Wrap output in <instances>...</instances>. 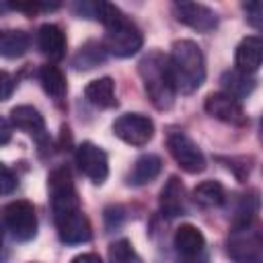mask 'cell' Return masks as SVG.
<instances>
[{"instance_id": "3957f363", "label": "cell", "mask_w": 263, "mask_h": 263, "mask_svg": "<svg viewBox=\"0 0 263 263\" xmlns=\"http://www.w3.org/2000/svg\"><path fill=\"white\" fill-rule=\"evenodd\" d=\"M228 255L236 263H261L263 240L255 220L232 226V232L228 236Z\"/></svg>"}, {"instance_id": "f546056e", "label": "cell", "mask_w": 263, "mask_h": 263, "mask_svg": "<svg viewBox=\"0 0 263 263\" xmlns=\"http://www.w3.org/2000/svg\"><path fill=\"white\" fill-rule=\"evenodd\" d=\"M72 263H103V261H101V257L95 255V253H82V255H76V257L72 259Z\"/></svg>"}, {"instance_id": "1f68e13d", "label": "cell", "mask_w": 263, "mask_h": 263, "mask_svg": "<svg viewBox=\"0 0 263 263\" xmlns=\"http://www.w3.org/2000/svg\"><path fill=\"white\" fill-rule=\"evenodd\" d=\"M6 10H10L8 4H2V2H0V12H6Z\"/></svg>"}, {"instance_id": "ba28073f", "label": "cell", "mask_w": 263, "mask_h": 263, "mask_svg": "<svg viewBox=\"0 0 263 263\" xmlns=\"http://www.w3.org/2000/svg\"><path fill=\"white\" fill-rule=\"evenodd\" d=\"M113 134L129 146H146L154 136V123L142 113H123L113 121Z\"/></svg>"}, {"instance_id": "ffe728a7", "label": "cell", "mask_w": 263, "mask_h": 263, "mask_svg": "<svg viewBox=\"0 0 263 263\" xmlns=\"http://www.w3.org/2000/svg\"><path fill=\"white\" fill-rule=\"evenodd\" d=\"M220 84L224 88V95L232 97V99H245L255 90L257 80L253 78V74H245L240 70H228L222 74Z\"/></svg>"}, {"instance_id": "4fadbf2b", "label": "cell", "mask_w": 263, "mask_h": 263, "mask_svg": "<svg viewBox=\"0 0 263 263\" xmlns=\"http://www.w3.org/2000/svg\"><path fill=\"white\" fill-rule=\"evenodd\" d=\"M10 121L16 129L33 136L37 140V144L43 148L45 142H47V134H45V121H43V115L31 107V105H18L10 111Z\"/></svg>"}, {"instance_id": "4316f807", "label": "cell", "mask_w": 263, "mask_h": 263, "mask_svg": "<svg viewBox=\"0 0 263 263\" xmlns=\"http://www.w3.org/2000/svg\"><path fill=\"white\" fill-rule=\"evenodd\" d=\"M242 8L247 12V21L255 29H261V23H263V6H261V2H247V4H242Z\"/></svg>"}, {"instance_id": "8992f818", "label": "cell", "mask_w": 263, "mask_h": 263, "mask_svg": "<svg viewBox=\"0 0 263 263\" xmlns=\"http://www.w3.org/2000/svg\"><path fill=\"white\" fill-rule=\"evenodd\" d=\"M2 222L6 230H10L12 238L18 242H27L37 234V214L35 208L25 201H10L8 205L2 208Z\"/></svg>"}, {"instance_id": "9c48e42d", "label": "cell", "mask_w": 263, "mask_h": 263, "mask_svg": "<svg viewBox=\"0 0 263 263\" xmlns=\"http://www.w3.org/2000/svg\"><path fill=\"white\" fill-rule=\"evenodd\" d=\"M76 164L84 177H88L92 183L101 185L109 175V160L103 148H99L92 142H82L76 148Z\"/></svg>"}, {"instance_id": "44dd1931", "label": "cell", "mask_w": 263, "mask_h": 263, "mask_svg": "<svg viewBox=\"0 0 263 263\" xmlns=\"http://www.w3.org/2000/svg\"><path fill=\"white\" fill-rule=\"evenodd\" d=\"M39 82L43 86V90L55 101V103H62L64 97H66V76L64 72L55 66V64H45L39 68Z\"/></svg>"}, {"instance_id": "603a6c76", "label": "cell", "mask_w": 263, "mask_h": 263, "mask_svg": "<svg viewBox=\"0 0 263 263\" xmlns=\"http://www.w3.org/2000/svg\"><path fill=\"white\" fill-rule=\"evenodd\" d=\"M29 35L18 29H0V55L2 58H21L29 49Z\"/></svg>"}, {"instance_id": "6da1fadb", "label": "cell", "mask_w": 263, "mask_h": 263, "mask_svg": "<svg viewBox=\"0 0 263 263\" xmlns=\"http://www.w3.org/2000/svg\"><path fill=\"white\" fill-rule=\"evenodd\" d=\"M168 70L175 90H181L183 95L195 92L205 80V62L199 45L191 39L175 41L168 55Z\"/></svg>"}, {"instance_id": "277c9868", "label": "cell", "mask_w": 263, "mask_h": 263, "mask_svg": "<svg viewBox=\"0 0 263 263\" xmlns=\"http://www.w3.org/2000/svg\"><path fill=\"white\" fill-rule=\"evenodd\" d=\"M101 43H103L107 53H111L115 58H129V55L140 51L144 37L140 33V29L127 16H121L117 23L107 27L105 39Z\"/></svg>"}, {"instance_id": "e0dca14e", "label": "cell", "mask_w": 263, "mask_h": 263, "mask_svg": "<svg viewBox=\"0 0 263 263\" xmlns=\"http://www.w3.org/2000/svg\"><path fill=\"white\" fill-rule=\"evenodd\" d=\"M236 70L245 74H255L263 62V41L255 35L245 37L236 47Z\"/></svg>"}, {"instance_id": "4dcf8cb0", "label": "cell", "mask_w": 263, "mask_h": 263, "mask_svg": "<svg viewBox=\"0 0 263 263\" xmlns=\"http://www.w3.org/2000/svg\"><path fill=\"white\" fill-rule=\"evenodd\" d=\"M177 263H208V253L193 257V259H177Z\"/></svg>"}, {"instance_id": "7402d4cb", "label": "cell", "mask_w": 263, "mask_h": 263, "mask_svg": "<svg viewBox=\"0 0 263 263\" xmlns=\"http://www.w3.org/2000/svg\"><path fill=\"white\" fill-rule=\"evenodd\" d=\"M105 58H107V51L101 41H86L76 49L72 58V66L76 70H92L99 64H103Z\"/></svg>"}, {"instance_id": "484cf974", "label": "cell", "mask_w": 263, "mask_h": 263, "mask_svg": "<svg viewBox=\"0 0 263 263\" xmlns=\"http://www.w3.org/2000/svg\"><path fill=\"white\" fill-rule=\"evenodd\" d=\"M16 185H18L16 175H14L6 164L0 162V195H8V193H12V191L16 189Z\"/></svg>"}, {"instance_id": "5bb4252c", "label": "cell", "mask_w": 263, "mask_h": 263, "mask_svg": "<svg viewBox=\"0 0 263 263\" xmlns=\"http://www.w3.org/2000/svg\"><path fill=\"white\" fill-rule=\"evenodd\" d=\"M173 247L179 255V259H193L205 253V238L201 230L193 224H181L175 230Z\"/></svg>"}, {"instance_id": "8fae6325", "label": "cell", "mask_w": 263, "mask_h": 263, "mask_svg": "<svg viewBox=\"0 0 263 263\" xmlns=\"http://www.w3.org/2000/svg\"><path fill=\"white\" fill-rule=\"evenodd\" d=\"M203 107H205V111L212 117H216V119H220L224 123L238 125V127L249 123V119H247L245 109L240 107V103L236 99L224 95V92H212V95H208Z\"/></svg>"}, {"instance_id": "2e32d148", "label": "cell", "mask_w": 263, "mask_h": 263, "mask_svg": "<svg viewBox=\"0 0 263 263\" xmlns=\"http://www.w3.org/2000/svg\"><path fill=\"white\" fill-rule=\"evenodd\" d=\"M158 205L162 216L166 218H177L185 214V187L181 183L179 177H168V181L164 183L160 197H158Z\"/></svg>"}, {"instance_id": "d6986e66", "label": "cell", "mask_w": 263, "mask_h": 263, "mask_svg": "<svg viewBox=\"0 0 263 263\" xmlns=\"http://www.w3.org/2000/svg\"><path fill=\"white\" fill-rule=\"evenodd\" d=\"M84 97L90 105L99 107V109H111L117 105V99H115V82L113 78L109 76H103V78H97L92 82L86 84L84 88Z\"/></svg>"}, {"instance_id": "30bf717a", "label": "cell", "mask_w": 263, "mask_h": 263, "mask_svg": "<svg viewBox=\"0 0 263 263\" xmlns=\"http://www.w3.org/2000/svg\"><path fill=\"white\" fill-rule=\"evenodd\" d=\"M175 18L199 33H210L218 27V14L197 2H175L173 4Z\"/></svg>"}, {"instance_id": "7c38bea8", "label": "cell", "mask_w": 263, "mask_h": 263, "mask_svg": "<svg viewBox=\"0 0 263 263\" xmlns=\"http://www.w3.org/2000/svg\"><path fill=\"white\" fill-rule=\"evenodd\" d=\"M53 222H55L60 240L66 242V245H80V242L90 240V236H92L90 222L82 214V210H76V212L64 214L60 218H53Z\"/></svg>"}, {"instance_id": "83f0119b", "label": "cell", "mask_w": 263, "mask_h": 263, "mask_svg": "<svg viewBox=\"0 0 263 263\" xmlns=\"http://www.w3.org/2000/svg\"><path fill=\"white\" fill-rule=\"evenodd\" d=\"M14 86H16V80L8 72L0 70V101L10 99V95L14 92Z\"/></svg>"}, {"instance_id": "9a60e30c", "label": "cell", "mask_w": 263, "mask_h": 263, "mask_svg": "<svg viewBox=\"0 0 263 263\" xmlns=\"http://www.w3.org/2000/svg\"><path fill=\"white\" fill-rule=\"evenodd\" d=\"M37 47L49 62H60L66 55V35L64 31L53 25L45 23L37 31Z\"/></svg>"}, {"instance_id": "cb8c5ba5", "label": "cell", "mask_w": 263, "mask_h": 263, "mask_svg": "<svg viewBox=\"0 0 263 263\" xmlns=\"http://www.w3.org/2000/svg\"><path fill=\"white\" fill-rule=\"evenodd\" d=\"M226 199L224 187L218 181H203L193 189V201L201 208H218Z\"/></svg>"}, {"instance_id": "7a4b0ae2", "label": "cell", "mask_w": 263, "mask_h": 263, "mask_svg": "<svg viewBox=\"0 0 263 263\" xmlns=\"http://www.w3.org/2000/svg\"><path fill=\"white\" fill-rule=\"evenodd\" d=\"M138 72L142 76L144 90L150 103L158 111H168L175 103V92H177L168 70V58L160 51H150L140 60Z\"/></svg>"}, {"instance_id": "d6a6232c", "label": "cell", "mask_w": 263, "mask_h": 263, "mask_svg": "<svg viewBox=\"0 0 263 263\" xmlns=\"http://www.w3.org/2000/svg\"><path fill=\"white\" fill-rule=\"evenodd\" d=\"M2 236H4V230H2V224H0V242H2Z\"/></svg>"}, {"instance_id": "52a82bcc", "label": "cell", "mask_w": 263, "mask_h": 263, "mask_svg": "<svg viewBox=\"0 0 263 263\" xmlns=\"http://www.w3.org/2000/svg\"><path fill=\"white\" fill-rule=\"evenodd\" d=\"M166 148L175 162L185 171V173H201L205 168V156L197 148V144L181 129H171L166 134Z\"/></svg>"}, {"instance_id": "d4e9b609", "label": "cell", "mask_w": 263, "mask_h": 263, "mask_svg": "<svg viewBox=\"0 0 263 263\" xmlns=\"http://www.w3.org/2000/svg\"><path fill=\"white\" fill-rule=\"evenodd\" d=\"M109 263H144L127 238L109 245Z\"/></svg>"}, {"instance_id": "f1b7e54d", "label": "cell", "mask_w": 263, "mask_h": 263, "mask_svg": "<svg viewBox=\"0 0 263 263\" xmlns=\"http://www.w3.org/2000/svg\"><path fill=\"white\" fill-rule=\"evenodd\" d=\"M10 138H12V127H10V123H8L4 117H0V146L8 144Z\"/></svg>"}, {"instance_id": "5b68a950", "label": "cell", "mask_w": 263, "mask_h": 263, "mask_svg": "<svg viewBox=\"0 0 263 263\" xmlns=\"http://www.w3.org/2000/svg\"><path fill=\"white\" fill-rule=\"evenodd\" d=\"M47 189H49V199H51V214L53 218H60L64 214L80 210L78 193L74 189L72 175L68 166H58L49 173L47 177Z\"/></svg>"}, {"instance_id": "ac0fdd59", "label": "cell", "mask_w": 263, "mask_h": 263, "mask_svg": "<svg viewBox=\"0 0 263 263\" xmlns=\"http://www.w3.org/2000/svg\"><path fill=\"white\" fill-rule=\"evenodd\" d=\"M160 171H162V158L158 154H142L140 158H136L132 171L127 173V183L136 187L146 185L154 181Z\"/></svg>"}]
</instances>
